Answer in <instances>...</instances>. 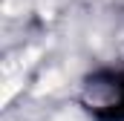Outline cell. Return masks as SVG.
Wrapping results in <instances>:
<instances>
[{
    "label": "cell",
    "instance_id": "obj_1",
    "mask_svg": "<svg viewBox=\"0 0 124 121\" xmlns=\"http://www.w3.org/2000/svg\"><path fill=\"white\" fill-rule=\"evenodd\" d=\"M81 104L95 121H124V69L93 72L81 87Z\"/></svg>",
    "mask_w": 124,
    "mask_h": 121
}]
</instances>
